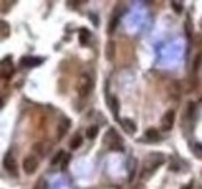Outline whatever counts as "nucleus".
<instances>
[{"mask_svg": "<svg viewBox=\"0 0 202 189\" xmlns=\"http://www.w3.org/2000/svg\"><path fill=\"white\" fill-rule=\"evenodd\" d=\"M104 141H106V144H109V147H111L112 150H121V148H123V147H121V139L117 136V133H115L114 128H109V130H107V133H106V136H104Z\"/></svg>", "mask_w": 202, "mask_h": 189, "instance_id": "f257e3e1", "label": "nucleus"}, {"mask_svg": "<svg viewBox=\"0 0 202 189\" xmlns=\"http://www.w3.org/2000/svg\"><path fill=\"white\" fill-rule=\"evenodd\" d=\"M92 86H93V83H92V78H90L89 75H82V77H81L80 85H78V92H80L81 97H85V95H89V92L92 91Z\"/></svg>", "mask_w": 202, "mask_h": 189, "instance_id": "f03ea898", "label": "nucleus"}, {"mask_svg": "<svg viewBox=\"0 0 202 189\" xmlns=\"http://www.w3.org/2000/svg\"><path fill=\"white\" fill-rule=\"evenodd\" d=\"M3 166H5V169L8 170V174H11L13 177H17V161L14 159L13 153L8 152V155H6L5 159H3Z\"/></svg>", "mask_w": 202, "mask_h": 189, "instance_id": "7ed1b4c3", "label": "nucleus"}, {"mask_svg": "<svg viewBox=\"0 0 202 189\" xmlns=\"http://www.w3.org/2000/svg\"><path fill=\"white\" fill-rule=\"evenodd\" d=\"M22 169H23V172L28 174V175L34 174L36 169H38V159H36L34 156H27V158L23 159V163H22Z\"/></svg>", "mask_w": 202, "mask_h": 189, "instance_id": "20e7f679", "label": "nucleus"}, {"mask_svg": "<svg viewBox=\"0 0 202 189\" xmlns=\"http://www.w3.org/2000/svg\"><path fill=\"white\" fill-rule=\"evenodd\" d=\"M174 119H176V113H174V109H168V111L165 113L163 119H162V130H165V131L171 130V128H173V125H174Z\"/></svg>", "mask_w": 202, "mask_h": 189, "instance_id": "39448f33", "label": "nucleus"}, {"mask_svg": "<svg viewBox=\"0 0 202 189\" xmlns=\"http://www.w3.org/2000/svg\"><path fill=\"white\" fill-rule=\"evenodd\" d=\"M115 53H117V46H115V41L109 39L106 42V47H104V55H106V59L107 61H114L115 59Z\"/></svg>", "mask_w": 202, "mask_h": 189, "instance_id": "423d86ee", "label": "nucleus"}, {"mask_svg": "<svg viewBox=\"0 0 202 189\" xmlns=\"http://www.w3.org/2000/svg\"><path fill=\"white\" fill-rule=\"evenodd\" d=\"M145 138L148 142H159L160 141V133L157 131V128H148L145 133Z\"/></svg>", "mask_w": 202, "mask_h": 189, "instance_id": "0eeeda50", "label": "nucleus"}, {"mask_svg": "<svg viewBox=\"0 0 202 189\" xmlns=\"http://www.w3.org/2000/svg\"><path fill=\"white\" fill-rule=\"evenodd\" d=\"M39 63H40V59L31 58V56H25V58L20 59V66H23V67H33V66H36Z\"/></svg>", "mask_w": 202, "mask_h": 189, "instance_id": "6e6552de", "label": "nucleus"}, {"mask_svg": "<svg viewBox=\"0 0 202 189\" xmlns=\"http://www.w3.org/2000/svg\"><path fill=\"white\" fill-rule=\"evenodd\" d=\"M89 39H90V31H89V30H85V28H82V30L80 31L81 46H87V44H89Z\"/></svg>", "mask_w": 202, "mask_h": 189, "instance_id": "1a4fd4ad", "label": "nucleus"}, {"mask_svg": "<svg viewBox=\"0 0 202 189\" xmlns=\"http://www.w3.org/2000/svg\"><path fill=\"white\" fill-rule=\"evenodd\" d=\"M123 127H124V130L127 131V133H135V124L131 120V119H124L123 120Z\"/></svg>", "mask_w": 202, "mask_h": 189, "instance_id": "9d476101", "label": "nucleus"}, {"mask_svg": "<svg viewBox=\"0 0 202 189\" xmlns=\"http://www.w3.org/2000/svg\"><path fill=\"white\" fill-rule=\"evenodd\" d=\"M109 105H111V109H112L114 116L117 117V116H118V105H120V103H118V98H117V97H111V103H109ZM117 119H118V117H117Z\"/></svg>", "mask_w": 202, "mask_h": 189, "instance_id": "9b49d317", "label": "nucleus"}, {"mask_svg": "<svg viewBox=\"0 0 202 189\" xmlns=\"http://www.w3.org/2000/svg\"><path fill=\"white\" fill-rule=\"evenodd\" d=\"M117 24H118V16H117V14H114V17L111 19V24H109V27H107V33H109V35H112V33L115 31Z\"/></svg>", "mask_w": 202, "mask_h": 189, "instance_id": "f8f14e48", "label": "nucleus"}, {"mask_svg": "<svg viewBox=\"0 0 202 189\" xmlns=\"http://www.w3.org/2000/svg\"><path fill=\"white\" fill-rule=\"evenodd\" d=\"M96 135H98V127H96V125L89 127V128H87V131H85V136H87L89 139H95V138H96Z\"/></svg>", "mask_w": 202, "mask_h": 189, "instance_id": "ddd939ff", "label": "nucleus"}, {"mask_svg": "<svg viewBox=\"0 0 202 189\" xmlns=\"http://www.w3.org/2000/svg\"><path fill=\"white\" fill-rule=\"evenodd\" d=\"M64 156H65V153H64L62 150H59V152H58V153H56V155L51 158V166H56V164H59V163L64 159Z\"/></svg>", "mask_w": 202, "mask_h": 189, "instance_id": "4468645a", "label": "nucleus"}, {"mask_svg": "<svg viewBox=\"0 0 202 189\" xmlns=\"http://www.w3.org/2000/svg\"><path fill=\"white\" fill-rule=\"evenodd\" d=\"M81 142H82V138H81L80 135H76V136L72 139V142H70V148H72V150H76L81 145Z\"/></svg>", "mask_w": 202, "mask_h": 189, "instance_id": "2eb2a0df", "label": "nucleus"}, {"mask_svg": "<svg viewBox=\"0 0 202 189\" xmlns=\"http://www.w3.org/2000/svg\"><path fill=\"white\" fill-rule=\"evenodd\" d=\"M171 6H173V9H174L177 14H182V13H184V6H182V3H180V2L173 0V2H171Z\"/></svg>", "mask_w": 202, "mask_h": 189, "instance_id": "dca6fc26", "label": "nucleus"}, {"mask_svg": "<svg viewBox=\"0 0 202 189\" xmlns=\"http://www.w3.org/2000/svg\"><path fill=\"white\" fill-rule=\"evenodd\" d=\"M201 61H202V55L198 53L196 58L193 59V72H198V69H199V66H201Z\"/></svg>", "mask_w": 202, "mask_h": 189, "instance_id": "f3484780", "label": "nucleus"}, {"mask_svg": "<svg viewBox=\"0 0 202 189\" xmlns=\"http://www.w3.org/2000/svg\"><path fill=\"white\" fill-rule=\"evenodd\" d=\"M0 25H2V39H5V38L9 35V25H8L5 20H2Z\"/></svg>", "mask_w": 202, "mask_h": 189, "instance_id": "a211bd4d", "label": "nucleus"}, {"mask_svg": "<svg viewBox=\"0 0 202 189\" xmlns=\"http://www.w3.org/2000/svg\"><path fill=\"white\" fill-rule=\"evenodd\" d=\"M33 150H34L36 153H39V155H44V148H42V142H36V144H33Z\"/></svg>", "mask_w": 202, "mask_h": 189, "instance_id": "6ab92c4d", "label": "nucleus"}, {"mask_svg": "<svg viewBox=\"0 0 202 189\" xmlns=\"http://www.w3.org/2000/svg\"><path fill=\"white\" fill-rule=\"evenodd\" d=\"M193 150H196V152H198V156H199V158H202V145H199V144H194V145H193Z\"/></svg>", "mask_w": 202, "mask_h": 189, "instance_id": "aec40b11", "label": "nucleus"}, {"mask_svg": "<svg viewBox=\"0 0 202 189\" xmlns=\"http://www.w3.org/2000/svg\"><path fill=\"white\" fill-rule=\"evenodd\" d=\"M194 108H196V105H194V102H190V103H188V116H191V114H193V111H194Z\"/></svg>", "mask_w": 202, "mask_h": 189, "instance_id": "412c9836", "label": "nucleus"}, {"mask_svg": "<svg viewBox=\"0 0 202 189\" xmlns=\"http://www.w3.org/2000/svg\"><path fill=\"white\" fill-rule=\"evenodd\" d=\"M69 161H70V156H67V158L62 161V166H61V167H62V170H65V169H67V164H69Z\"/></svg>", "mask_w": 202, "mask_h": 189, "instance_id": "4be33fe9", "label": "nucleus"}, {"mask_svg": "<svg viewBox=\"0 0 202 189\" xmlns=\"http://www.w3.org/2000/svg\"><path fill=\"white\" fill-rule=\"evenodd\" d=\"M180 189H191V183H190V185H187V186H182Z\"/></svg>", "mask_w": 202, "mask_h": 189, "instance_id": "5701e85b", "label": "nucleus"}]
</instances>
